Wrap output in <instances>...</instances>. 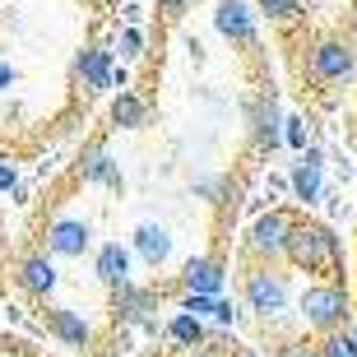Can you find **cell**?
I'll return each instance as SVG.
<instances>
[{"instance_id": "obj_1", "label": "cell", "mask_w": 357, "mask_h": 357, "mask_svg": "<svg viewBox=\"0 0 357 357\" xmlns=\"http://www.w3.org/2000/svg\"><path fill=\"white\" fill-rule=\"evenodd\" d=\"M283 260H288L297 274L339 278V274H344V241L334 237L330 223H316V218H292Z\"/></svg>"}, {"instance_id": "obj_2", "label": "cell", "mask_w": 357, "mask_h": 357, "mask_svg": "<svg viewBox=\"0 0 357 357\" xmlns=\"http://www.w3.org/2000/svg\"><path fill=\"white\" fill-rule=\"evenodd\" d=\"M297 316H302L306 330L330 334V330H339V325L353 320V292H348L339 278H316V283H306L302 297H297Z\"/></svg>"}, {"instance_id": "obj_3", "label": "cell", "mask_w": 357, "mask_h": 357, "mask_svg": "<svg viewBox=\"0 0 357 357\" xmlns=\"http://www.w3.org/2000/svg\"><path fill=\"white\" fill-rule=\"evenodd\" d=\"M241 297H246V311H255L260 320H278L292 302V283L278 265H255L241 283Z\"/></svg>"}, {"instance_id": "obj_4", "label": "cell", "mask_w": 357, "mask_h": 357, "mask_svg": "<svg viewBox=\"0 0 357 357\" xmlns=\"http://www.w3.org/2000/svg\"><path fill=\"white\" fill-rule=\"evenodd\" d=\"M306 75L316 84H348L357 75V52L344 38H320L306 47Z\"/></svg>"}, {"instance_id": "obj_5", "label": "cell", "mask_w": 357, "mask_h": 357, "mask_svg": "<svg viewBox=\"0 0 357 357\" xmlns=\"http://www.w3.org/2000/svg\"><path fill=\"white\" fill-rule=\"evenodd\" d=\"M288 227H292V218L283 209H269V213L255 218L251 237H246V251H251L255 265H278L283 260V251H288Z\"/></svg>"}, {"instance_id": "obj_6", "label": "cell", "mask_w": 357, "mask_h": 357, "mask_svg": "<svg viewBox=\"0 0 357 357\" xmlns=\"http://www.w3.org/2000/svg\"><path fill=\"white\" fill-rule=\"evenodd\" d=\"M75 79L89 93L116 89V52H107L102 42H89L84 52H75Z\"/></svg>"}, {"instance_id": "obj_7", "label": "cell", "mask_w": 357, "mask_h": 357, "mask_svg": "<svg viewBox=\"0 0 357 357\" xmlns=\"http://www.w3.org/2000/svg\"><path fill=\"white\" fill-rule=\"evenodd\" d=\"M213 28L237 47H255V10L246 0H213Z\"/></svg>"}, {"instance_id": "obj_8", "label": "cell", "mask_w": 357, "mask_h": 357, "mask_svg": "<svg viewBox=\"0 0 357 357\" xmlns=\"http://www.w3.org/2000/svg\"><path fill=\"white\" fill-rule=\"evenodd\" d=\"M89 241H93V227L84 218H56L47 227V251L61 255V260H79L89 251Z\"/></svg>"}, {"instance_id": "obj_9", "label": "cell", "mask_w": 357, "mask_h": 357, "mask_svg": "<svg viewBox=\"0 0 357 357\" xmlns=\"http://www.w3.org/2000/svg\"><path fill=\"white\" fill-rule=\"evenodd\" d=\"M112 306H116V320L144 325L149 334H158V320L149 316V311H153V292L135 288V283H121V288H112Z\"/></svg>"}, {"instance_id": "obj_10", "label": "cell", "mask_w": 357, "mask_h": 357, "mask_svg": "<svg viewBox=\"0 0 357 357\" xmlns=\"http://www.w3.org/2000/svg\"><path fill=\"white\" fill-rule=\"evenodd\" d=\"M223 260L218 255H190L181 269V288L185 292H209V297H218L223 292Z\"/></svg>"}, {"instance_id": "obj_11", "label": "cell", "mask_w": 357, "mask_h": 357, "mask_svg": "<svg viewBox=\"0 0 357 357\" xmlns=\"http://www.w3.org/2000/svg\"><path fill=\"white\" fill-rule=\"evenodd\" d=\"M320 185H325V158H320V149L306 144L302 158H297V167H292V195L302 199V204H316Z\"/></svg>"}, {"instance_id": "obj_12", "label": "cell", "mask_w": 357, "mask_h": 357, "mask_svg": "<svg viewBox=\"0 0 357 357\" xmlns=\"http://www.w3.org/2000/svg\"><path fill=\"white\" fill-rule=\"evenodd\" d=\"M47 330H52L66 348H93V325L75 311V306H56V311H47Z\"/></svg>"}, {"instance_id": "obj_13", "label": "cell", "mask_w": 357, "mask_h": 357, "mask_svg": "<svg viewBox=\"0 0 357 357\" xmlns=\"http://www.w3.org/2000/svg\"><path fill=\"white\" fill-rule=\"evenodd\" d=\"M251 139L260 149H278V144H283V116H278L274 93L255 102V112H251Z\"/></svg>"}, {"instance_id": "obj_14", "label": "cell", "mask_w": 357, "mask_h": 357, "mask_svg": "<svg viewBox=\"0 0 357 357\" xmlns=\"http://www.w3.org/2000/svg\"><path fill=\"white\" fill-rule=\"evenodd\" d=\"M56 265H52V255H28L24 265H19V288L33 292V297H52L56 292Z\"/></svg>"}, {"instance_id": "obj_15", "label": "cell", "mask_w": 357, "mask_h": 357, "mask_svg": "<svg viewBox=\"0 0 357 357\" xmlns=\"http://www.w3.org/2000/svg\"><path fill=\"white\" fill-rule=\"evenodd\" d=\"M93 269H98V278H102L107 288H121V283H130V251H126L121 241H112V246L98 251Z\"/></svg>"}, {"instance_id": "obj_16", "label": "cell", "mask_w": 357, "mask_h": 357, "mask_svg": "<svg viewBox=\"0 0 357 357\" xmlns=\"http://www.w3.org/2000/svg\"><path fill=\"white\" fill-rule=\"evenodd\" d=\"M112 126H116V130H139V126H149V102L130 84H126V89L116 93V102H112Z\"/></svg>"}, {"instance_id": "obj_17", "label": "cell", "mask_w": 357, "mask_h": 357, "mask_svg": "<svg viewBox=\"0 0 357 357\" xmlns=\"http://www.w3.org/2000/svg\"><path fill=\"white\" fill-rule=\"evenodd\" d=\"M135 251L144 255L149 265L158 269L167 255H172V237H167V227H158V223H144L139 232H135Z\"/></svg>"}, {"instance_id": "obj_18", "label": "cell", "mask_w": 357, "mask_h": 357, "mask_svg": "<svg viewBox=\"0 0 357 357\" xmlns=\"http://www.w3.org/2000/svg\"><path fill=\"white\" fill-rule=\"evenodd\" d=\"M84 181H93V185H112V190H121V167H116V158H112V149H93L89 158H84Z\"/></svg>"}, {"instance_id": "obj_19", "label": "cell", "mask_w": 357, "mask_h": 357, "mask_svg": "<svg viewBox=\"0 0 357 357\" xmlns=\"http://www.w3.org/2000/svg\"><path fill=\"white\" fill-rule=\"evenodd\" d=\"M320 357H357V320L320 334Z\"/></svg>"}, {"instance_id": "obj_20", "label": "cell", "mask_w": 357, "mask_h": 357, "mask_svg": "<svg viewBox=\"0 0 357 357\" xmlns=\"http://www.w3.org/2000/svg\"><path fill=\"white\" fill-rule=\"evenodd\" d=\"M167 334H172L176 344H185V348H199V344H204V325H199V316H190V311H181V316L167 325Z\"/></svg>"}, {"instance_id": "obj_21", "label": "cell", "mask_w": 357, "mask_h": 357, "mask_svg": "<svg viewBox=\"0 0 357 357\" xmlns=\"http://www.w3.org/2000/svg\"><path fill=\"white\" fill-rule=\"evenodd\" d=\"M255 10L274 19V24H297L302 19V0H255Z\"/></svg>"}, {"instance_id": "obj_22", "label": "cell", "mask_w": 357, "mask_h": 357, "mask_svg": "<svg viewBox=\"0 0 357 357\" xmlns=\"http://www.w3.org/2000/svg\"><path fill=\"white\" fill-rule=\"evenodd\" d=\"M283 144L297 149V153L311 144V126H306V116H283Z\"/></svg>"}, {"instance_id": "obj_23", "label": "cell", "mask_w": 357, "mask_h": 357, "mask_svg": "<svg viewBox=\"0 0 357 357\" xmlns=\"http://www.w3.org/2000/svg\"><path fill=\"white\" fill-rule=\"evenodd\" d=\"M116 52H121V61H126V66H130V61H139V56H144V33H139V28H121Z\"/></svg>"}, {"instance_id": "obj_24", "label": "cell", "mask_w": 357, "mask_h": 357, "mask_svg": "<svg viewBox=\"0 0 357 357\" xmlns=\"http://www.w3.org/2000/svg\"><path fill=\"white\" fill-rule=\"evenodd\" d=\"M213 302H218V297H209V292H185L181 311H190V316H213Z\"/></svg>"}, {"instance_id": "obj_25", "label": "cell", "mask_w": 357, "mask_h": 357, "mask_svg": "<svg viewBox=\"0 0 357 357\" xmlns=\"http://www.w3.org/2000/svg\"><path fill=\"white\" fill-rule=\"evenodd\" d=\"M274 357H320V344H306V339H283Z\"/></svg>"}, {"instance_id": "obj_26", "label": "cell", "mask_w": 357, "mask_h": 357, "mask_svg": "<svg viewBox=\"0 0 357 357\" xmlns=\"http://www.w3.org/2000/svg\"><path fill=\"white\" fill-rule=\"evenodd\" d=\"M185 5H190V0H158V14H162V19H181Z\"/></svg>"}, {"instance_id": "obj_27", "label": "cell", "mask_w": 357, "mask_h": 357, "mask_svg": "<svg viewBox=\"0 0 357 357\" xmlns=\"http://www.w3.org/2000/svg\"><path fill=\"white\" fill-rule=\"evenodd\" d=\"M14 79H19V70H14L10 61L0 56V93H5V89H14Z\"/></svg>"}, {"instance_id": "obj_28", "label": "cell", "mask_w": 357, "mask_h": 357, "mask_svg": "<svg viewBox=\"0 0 357 357\" xmlns=\"http://www.w3.org/2000/svg\"><path fill=\"white\" fill-rule=\"evenodd\" d=\"M213 316H218V325H232V320H237V311H232L227 302H213Z\"/></svg>"}, {"instance_id": "obj_29", "label": "cell", "mask_w": 357, "mask_h": 357, "mask_svg": "<svg viewBox=\"0 0 357 357\" xmlns=\"http://www.w3.org/2000/svg\"><path fill=\"white\" fill-rule=\"evenodd\" d=\"M14 185H19V172H14V167H5V162H0V190H14Z\"/></svg>"}, {"instance_id": "obj_30", "label": "cell", "mask_w": 357, "mask_h": 357, "mask_svg": "<svg viewBox=\"0 0 357 357\" xmlns=\"http://www.w3.org/2000/svg\"><path fill=\"white\" fill-rule=\"evenodd\" d=\"M246 357H265V353H246Z\"/></svg>"}, {"instance_id": "obj_31", "label": "cell", "mask_w": 357, "mask_h": 357, "mask_svg": "<svg viewBox=\"0 0 357 357\" xmlns=\"http://www.w3.org/2000/svg\"><path fill=\"white\" fill-rule=\"evenodd\" d=\"M353 311H357V302H353Z\"/></svg>"}]
</instances>
